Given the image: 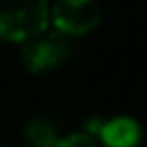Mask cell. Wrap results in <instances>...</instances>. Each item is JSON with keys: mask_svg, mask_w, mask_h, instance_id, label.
<instances>
[{"mask_svg": "<svg viewBox=\"0 0 147 147\" xmlns=\"http://www.w3.org/2000/svg\"><path fill=\"white\" fill-rule=\"evenodd\" d=\"M50 24L48 0H0V39L24 43Z\"/></svg>", "mask_w": 147, "mask_h": 147, "instance_id": "obj_1", "label": "cell"}, {"mask_svg": "<svg viewBox=\"0 0 147 147\" xmlns=\"http://www.w3.org/2000/svg\"><path fill=\"white\" fill-rule=\"evenodd\" d=\"M22 65L30 74H48L71 61L74 48L63 32H39L22 43Z\"/></svg>", "mask_w": 147, "mask_h": 147, "instance_id": "obj_2", "label": "cell"}, {"mask_svg": "<svg viewBox=\"0 0 147 147\" xmlns=\"http://www.w3.org/2000/svg\"><path fill=\"white\" fill-rule=\"evenodd\" d=\"M50 22L65 37H80L93 32L102 22L97 0H56L50 9Z\"/></svg>", "mask_w": 147, "mask_h": 147, "instance_id": "obj_3", "label": "cell"}, {"mask_svg": "<svg viewBox=\"0 0 147 147\" xmlns=\"http://www.w3.org/2000/svg\"><path fill=\"white\" fill-rule=\"evenodd\" d=\"M97 136L106 147H138L143 138V128L132 117H115L102 121Z\"/></svg>", "mask_w": 147, "mask_h": 147, "instance_id": "obj_4", "label": "cell"}, {"mask_svg": "<svg viewBox=\"0 0 147 147\" xmlns=\"http://www.w3.org/2000/svg\"><path fill=\"white\" fill-rule=\"evenodd\" d=\"M24 136L30 147H52L59 138L56 125L46 117H35L24 125Z\"/></svg>", "mask_w": 147, "mask_h": 147, "instance_id": "obj_5", "label": "cell"}, {"mask_svg": "<svg viewBox=\"0 0 147 147\" xmlns=\"http://www.w3.org/2000/svg\"><path fill=\"white\" fill-rule=\"evenodd\" d=\"M52 147H100L95 143V138L87 132H76V134H69V136L63 138H56V143Z\"/></svg>", "mask_w": 147, "mask_h": 147, "instance_id": "obj_6", "label": "cell"}]
</instances>
